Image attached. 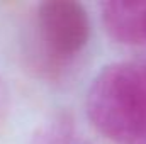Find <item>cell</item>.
<instances>
[{"label": "cell", "mask_w": 146, "mask_h": 144, "mask_svg": "<svg viewBox=\"0 0 146 144\" xmlns=\"http://www.w3.org/2000/svg\"><path fill=\"white\" fill-rule=\"evenodd\" d=\"M92 126L115 144H146V63L106 66L87 93Z\"/></svg>", "instance_id": "obj_1"}, {"label": "cell", "mask_w": 146, "mask_h": 144, "mask_svg": "<svg viewBox=\"0 0 146 144\" xmlns=\"http://www.w3.org/2000/svg\"><path fill=\"white\" fill-rule=\"evenodd\" d=\"M37 29L48 54L56 61H68L88 42V12L73 0L42 2L37 7Z\"/></svg>", "instance_id": "obj_2"}, {"label": "cell", "mask_w": 146, "mask_h": 144, "mask_svg": "<svg viewBox=\"0 0 146 144\" xmlns=\"http://www.w3.org/2000/svg\"><path fill=\"white\" fill-rule=\"evenodd\" d=\"M102 19L107 34L115 42L127 46L146 42V2H106Z\"/></svg>", "instance_id": "obj_3"}, {"label": "cell", "mask_w": 146, "mask_h": 144, "mask_svg": "<svg viewBox=\"0 0 146 144\" xmlns=\"http://www.w3.org/2000/svg\"><path fill=\"white\" fill-rule=\"evenodd\" d=\"M29 144H90L65 117L44 122L31 137Z\"/></svg>", "instance_id": "obj_4"}, {"label": "cell", "mask_w": 146, "mask_h": 144, "mask_svg": "<svg viewBox=\"0 0 146 144\" xmlns=\"http://www.w3.org/2000/svg\"><path fill=\"white\" fill-rule=\"evenodd\" d=\"M5 105H7V93H5L3 83H2V80H0V119L3 117V112H5Z\"/></svg>", "instance_id": "obj_5"}]
</instances>
